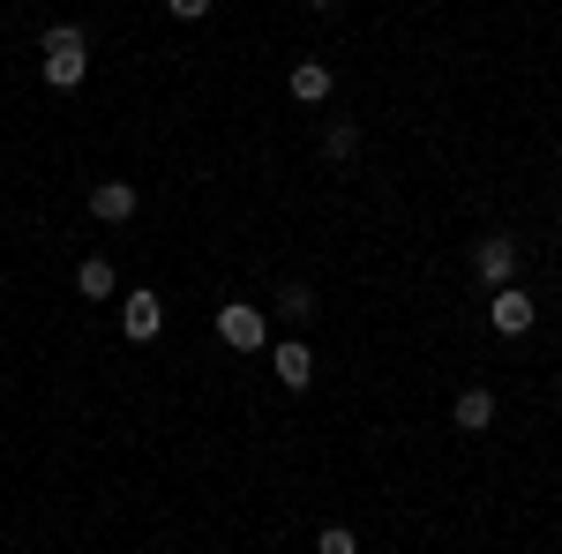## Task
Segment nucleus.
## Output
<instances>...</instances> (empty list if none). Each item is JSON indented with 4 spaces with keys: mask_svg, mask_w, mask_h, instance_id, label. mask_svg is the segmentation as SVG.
Returning <instances> with one entry per match:
<instances>
[{
    "mask_svg": "<svg viewBox=\"0 0 562 554\" xmlns=\"http://www.w3.org/2000/svg\"><path fill=\"white\" fill-rule=\"evenodd\" d=\"M38 45H45V53H53V45H90V38H83V31H76V23H53V31H45Z\"/></svg>",
    "mask_w": 562,
    "mask_h": 554,
    "instance_id": "obj_14",
    "label": "nucleus"
},
{
    "mask_svg": "<svg viewBox=\"0 0 562 554\" xmlns=\"http://www.w3.org/2000/svg\"><path fill=\"white\" fill-rule=\"evenodd\" d=\"M90 217H98V225H128L135 217V188L128 180H105V188L90 195Z\"/></svg>",
    "mask_w": 562,
    "mask_h": 554,
    "instance_id": "obj_7",
    "label": "nucleus"
},
{
    "mask_svg": "<svg viewBox=\"0 0 562 554\" xmlns=\"http://www.w3.org/2000/svg\"><path fill=\"white\" fill-rule=\"evenodd\" d=\"M307 8H338V0H307Z\"/></svg>",
    "mask_w": 562,
    "mask_h": 554,
    "instance_id": "obj_16",
    "label": "nucleus"
},
{
    "mask_svg": "<svg viewBox=\"0 0 562 554\" xmlns=\"http://www.w3.org/2000/svg\"><path fill=\"white\" fill-rule=\"evenodd\" d=\"M315 554H360L352 524H323V532H315Z\"/></svg>",
    "mask_w": 562,
    "mask_h": 554,
    "instance_id": "obj_12",
    "label": "nucleus"
},
{
    "mask_svg": "<svg viewBox=\"0 0 562 554\" xmlns=\"http://www.w3.org/2000/svg\"><path fill=\"white\" fill-rule=\"evenodd\" d=\"M285 90H293V98H301V105H323V98H330V68H323V60H301V68H293V76H285Z\"/></svg>",
    "mask_w": 562,
    "mask_h": 554,
    "instance_id": "obj_9",
    "label": "nucleus"
},
{
    "mask_svg": "<svg viewBox=\"0 0 562 554\" xmlns=\"http://www.w3.org/2000/svg\"><path fill=\"white\" fill-rule=\"evenodd\" d=\"M166 8H173L180 23H203V15H211V0H166Z\"/></svg>",
    "mask_w": 562,
    "mask_h": 554,
    "instance_id": "obj_15",
    "label": "nucleus"
},
{
    "mask_svg": "<svg viewBox=\"0 0 562 554\" xmlns=\"http://www.w3.org/2000/svg\"><path fill=\"white\" fill-rule=\"evenodd\" d=\"M217 338L233 344V352H262V338H270V330H262V307L225 299V307H217Z\"/></svg>",
    "mask_w": 562,
    "mask_h": 554,
    "instance_id": "obj_2",
    "label": "nucleus"
},
{
    "mask_svg": "<svg viewBox=\"0 0 562 554\" xmlns=\"http://www.w3.org/2000/svg\"><path fill=\"white\" fill-rule=\"evenodd\" d=\"M352 150H360V128H352V121H338V128L323 135V158H330V166H352Z\"/></svg>",
    "mask_w": 562,
    "mask_h": 554,
    "instance_id": "obj_11",
    "label": "nucleus"
},
{
    "mask_svg": "<svg viewBox=\"0 0 562 554\" xmlns=\"http://www.w3.org/2000/svg\"><path fill=\"white\" fill-rule=\"evenodd\" d=\"M278 307H285L293 323H307V315H315V293H307V285H285V293H278Z\"/></svg>",
    "mask_w": 562,
    "mask_h": 554,
    "instance_id": "obj_13",
    "label": "nucleus"
},
{
    "mask_svg": "<svg viewBox=\"0 0 562 554\" xmlns=\"http://www.w3.org/2000/svg\"><path fill=\"white\" fill-rule=\"evenodd\" d=\"M450 420L465 427V434H480V427L495 420V389H458V405H450Z\"/></svg>",
    "mask_w": 562,
    "mask_h": 554,
    "instance_id": "obj_10",
    "label": "nucleus"
},
{
    "mask_svg": "<svg viewBox=\"0 0 562 554\" xmlns=\"http://www.w3.org/2000/svg\"><path fill=\"white\" fill-rule=\"evenodd\" d=\"M166 330V299L150 293V285H135L128 299H121V338H135V344H150Z\"/></svg>",
    "mask_w": 562,
    "mask_h": 554,
    "instance_id": "obj_3",
    "label": "nucleus"
},
{
    "mask_svg": "<svg viewBox=\"0 0 562 554\" xmlns=\"http://www.w3.org/2000/svg\"><path fill=\"white\" fill-rule=\"evenodd\" d=\"M90 76V45H53V53H45V83L53 90H76Z\"/></svg>",
    "mask_w": 562,
    "mask_h": 554,
    "instance_id": "obj_6",
    "label": "nucleus"
},
{
    "mask_svg": "<svg viewBox=\"0 0 562 554\" xmlns=\"http://www.w3.org/2000/svg\"><path fill=\"white\" fill-rule=\"evenodd\" d=\"M76 293H83V299H113V293H121L113 262H105V256H83V262H76Z\"/></svg>",
    "mask_w": 562,
    "mask_h": 554,
    "instance_id": "obj_8",
    "label": "nucleus"
},
{
    "mask_svg": "<svg viewBox=\"0 0 562 554\" xmlns=\"http://www.w3.org/2000/svg\"><path fill=\"white\" fill-rule=\"evenodd\" d=\"M270 368H278V383H285V389H307V383H315V344L285 338L278 352H270Z\"/></svg>",
    "mask_w": 562,
    "mask_h": 554,
    "instance_id": "obj_5",
    "label": "nucleus"
},
{
    "mask_svg": "<svg viewBox=\"0 0 562 554\" xmlns=\"http://www.w3.org/2000/svg\"><path fill=\"white\" fill-rule=\"evenodd\" d=\"M473 270H480L487 293H503V285L518 278V240H510V233H487V240L473 248Z\"/></svg>",
    "mask_w": 562,
    "mask_h": 554,
    "instance_id": "obj_1",
    "label": "nucleus"
},
{
    "mask_svg": "<svg viewBox=\"0 0 562 554\" xmlns=\"http://www.w3.org/2000/svg\"><path fill=\"white\" fill-rule=\"evenodd\" d=\"M487 323H495V338H525L540 323V307H532V293L503 285V293H487Z\"/></svg>",
    "mask_w": 562,
    "mask_h": 554,
    "instance_id": "obj_4",
    "label": "nucleus"
}]
</instances>
